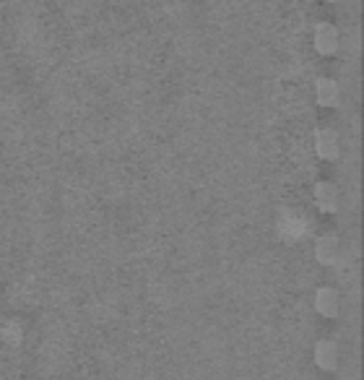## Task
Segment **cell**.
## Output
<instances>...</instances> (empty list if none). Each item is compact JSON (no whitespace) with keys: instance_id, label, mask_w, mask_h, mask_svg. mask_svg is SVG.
Instances as JSON below:
<instances>
[{"instance_id":"obj_1","label":"cell","mask_w":364,"mask_h":380,"mask_svg":"<svg viewBox=\"0 0 364 380\" xmlns=\"http://www.w3.org/2000/svg\"><path fill=\"white\" fill-rule=\"evenodd\" d=\"M312 42L320 55H333L338 50V29L328 21H320L312 29Z\"/></svg>"},{"instance_id":"obj_2","label":"cell","mask_w":364,"mask_h":380,"mask_svg":"<svg viewBox=\"0 0 364 380\" xmlns=\"http://www.w3.org/2000/svg\"><path fill=\"white\" fill-rule=\"evenodd\" d=\"M312 196H315L317 209L328 211V214H333V211L338 209V203H341V193H338V188L330 183V180H320V183H315V188H312Z\"/></svg>"},{"instance_id":"obj_3","label":"cell","mask_w":364,"mask_h":380,"mask_svg":"<svg viewBox=\"0 0 364 380\" xmlns=\"http://www.w3.org/2000/svg\"><path fill=\"white\" fill-rule=\"evenodd\" d=\"M315 151L320 159H338V154H341L338 133L330 128H317L315 131Z\"/></svg>"},{"instance_id":"obj_4","label":"cell","mask_w":364,"mask_h":380,"mask_svg":"<svg viewBox=\"0 0 364 380\" xmlns=\"http://www.w3.org/2000/svg\"><path fill=\"white\" fill-rule=\"evenodd\" d=\"M315 310L323 318H336L341 313V294L333 287H320L315 292Z\"/></svg>"},{"instance_id":"obj_5","label":"cell","mask_w":364,"mask_h":380,"mask_svg":"<svg viewBox=\"0 0 364 380\" xmlns=\"http://www.w3.org/2000/svg\"><path fill=\"white\" fill-rule=\"evenodd\" d=\"M312 359H315V365L325 370V372H330V370H336L338 367V346L336 341H317L315 344V349H312Z\"/></svg>"},{"instance_id":"obj_6","label":"cell","mask_w":364,"mask_h":380,"mask_svg":"<svg viewBox=\"0 0 364 380\" xmlns=\"http://www.w3.org/2000/svg\"><path fill=\"white\" fill-rule=\"evenodd\" d=\"M338 255H341V242H338V237L323 235L315 240V261L317 263L330 266V263L338 261Z\"/></svg>"},{"instance_id":"obj_7","label":"cell","mask_w":364,"mask_h":380,"mask_svg":"<svg viewBox=\"0 0 364 380\" xmlns=\"http://www.w3.org/2000/svg\"><path fill=\"white\" fill-rule=\"evenodd\" d=\"M315 99H317L320 107H336L338 99H341V89H338L336 81L328 79V76H320L315 81Z\"/></svg>"}]
</instances>
